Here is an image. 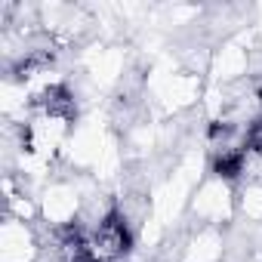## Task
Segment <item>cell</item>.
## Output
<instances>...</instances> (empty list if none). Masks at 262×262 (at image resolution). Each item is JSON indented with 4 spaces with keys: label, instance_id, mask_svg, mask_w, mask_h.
<instances>
[{
    "label": "cell",
    "instance_id": "obj_1",
    "mask_svg": "<svg viewBox=\"0 0 262 262\" xmlns=\"http://www.w3.org/2000/svg\"><path fill=\"white\" fill-rule=\"evenodd\" d=\"M129 250V228H126V219L120 213H108L102 222H99V231H96V253L102 259H111V256H123Z\"/></svg>",
    "mask_w": 262,
    "mask_h": 262
}]
</instances>
